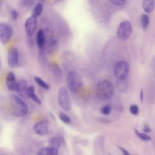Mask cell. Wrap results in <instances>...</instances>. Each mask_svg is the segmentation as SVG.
<instances>
[{
    "mask_svg": "<svg viewBox=\"0 0 155 155\" xmlns=\"http://www.w3.org/2000/svg\"><path fill=\"white\" fill-rule=\"evenodd\" d=\"M59 118L64 122L65 124H69L70 122V118L65 113H62V112H60L58 114Z\"/></svg>",
    "mask_w": 155,
    "mask_h": 155,
    "instance_id": "603a6c76",
    "label": "cell"
},
{
    "mask_svg": "<svg viewBox=\"0 0 155 155\" xmlns=\"http://www.w3.org/2000/svg\"><path fill=\"white\" fill-rule=\"evenodd\" d=\"M10 17L12 20L17 19L18 17V12L16 10H12L10 12Z\"/></svg>",
    "mask_w": 155,
    "mask_h": 155,
    "instance_id": "83f0119b",
    "label": "cell"
},
{
    "mask_svg": "<svg viewBox=\"0 0 155 155\" xmlns=\"http://www.w3.org/2000/svg\"><path fill=\"white\" fill-rule=\"evenodd\" d=\"M140 99L142 102H143V91L142 89L140 90Z\"/></svg>",
    "mask_w": 155,
    "mask_h": 155,
    "instance_id": "4dcf8cb0",
    "label": "cell"
},
{
    "mask_svg": "<svg viewBox=\"0 0 155 155\" xmlns=\"http://www.w3.org/2000/svg\"><path fill=\"white\" fill-rule=\"evenodd\" d=\"M19 59V55H18V51L15 48H12L8 51V56H7V62L8 65L10 67H15Z\"/></svg>",
    "mask_w": 155,
    "mask_h": 155,
    "instance_id": "30bf717a",
    "label": "cell"
},
{
    "mask_svg": "<svg viewBox=\"0 0 155 155\" xmlns=\"http://www.w3.org/2000/svg\"><path fill=\"white\" fill-rule=\"evenodd\" d=\"M110 1L113 4L117 6H122L125 2V0H110Z\"/></svg>",
    "mask_w": 155,
    "mask_h": 155,
    "instance_id": "4316f807",
    "label": "cell"
},
{
    "mask_svg": "<svg viewBox=\"0 0 155 155\" xmlns=\"http://www.w3.org/2000/svg\"><path fill=\"white\" fill-rule=\"evenodd\" d=\"M5 84L7 88L10 91L16 90L17 81L16 80L15 75L13 72L10 71L7 74L6 76V79H5Z\"/></svg>",
    "mask_w": 155,
    "mask_h": 155,
    "instance_id": "7c38bea8",
    "label": "cell"
},
{
    "mask_svg": "<svg viewBox=\"0 0 155 155\" xmlns=\"http://www.w3.org/2000/svg\"><path fill=\"white\" fill-rule=\"evenodd\" d=\"M10 100L13 105L14 114L16 116L22 117L27 114L28 107L24 101L15 94H12L10 96Z\"/></svg>",
    "mask_w": 155,
    "mask_h": 155,
    "instance_id": "7a4b0ae2",
    "label": "cell"
},
{
    "mask_svg": "<svg viewBox=\"0 0 155 155\" xmlns=\"http://www.w3.org/2000/svg\"><path fill=\"white\" fill-rule=\"evenodd\" d=\"M0 7H1V2H0Z\"/></svg>",
    "mask_w": 155,
    "mask_h": 155,
    "instance_id": "d6a6232c",
    "label": "cell"
},
{
    "mask_svg": "<svg viewBox=\"0 0 155 155\" xmlns=\"http://www.w3.org/2000/svg\"><path fill=\"white\" fill-rule=\"evenodd\" d=\"M37 27V18L31 15L27 19L25 22V28L27 34L31 36L36 31Z\"/></svg>",
    "mask_w": 155,
    "mask_h": 155,
    "instance_id": "ba28073f",
    "label": "cell"
},
{
    "mask_svg": "<svg viewBox=\"0 0 155 155\" xmlns=\"http://www.w3.org/2000/svg\"><path fill=\"white\" fill-rule=\"evenodd\" d=\"M67 85L68 89L72 93L76 92L80 87V79L78 73L74 71H70L67 76Z\"/></svg>",
    "mask_w": 155,
    "mask_h": 155,
    "instance_id": "5b68a950",
    "label": "cell"
},
{
    "mask_svg": "<svg viewBox=\"0 0 155 155\" xmlns=\"http://www.w3.org/2000/svg\"><path fill=\"white\" fill-rule=\"evenodd\" d=\"M118 148L124 154H125V155H129V153L127 152V151L125 149H124L123 147H122L120 146H118Z\"/></svg>",
    "mask_w": 155,
    "mask_h": 155,
    "instance_id": "f546056e",
    "label": "cell"
},
{
    "mask_svg": "<svg viewBox=\"0 0 155 155\" xmlns=\"http://www.w3.org/2000/svg\"><path fill=\"white\" fill-rule=\"evenodd\" d=\"M142 6L145 12L150 13L154 8L155 0H143Z\"/></svg>",
    "mask_w": 155,
    "mask_h": 155,
    "instance_id": "5bb4252c",
    "label": "cell"
},
{
    "mask_svg": "<svg viewBox=\"0 0 155 155\" xmlns=\"http://www.w3.org/2000/svg\"><path fill=\"white\" fill-rule=\"evenodd\" d=\"M27 94L28 96H29L34 102L37 103L39 105H41L42 102L39 99L38 96L35 94V88L33 86L31 85L28 87L27 90Z\"/></svg>",
    "mask_w": 155,
    "mask_h": 155,
    "instance_id": "9a60e30c",
    "label": "cell"
},
{
    "mask_svg": "<svg viewBox=\"0 0 155 155\" xmlns=\"http://www.w3.org/2000/svg\"><path fill=\"white\" fill-rule=\"evenodd\" d=\"M116 87H117V89L120 92L126 91L128 87V82L127 81V79H117V81L116 83Z\"/></svg>",
    "mask_w": 155,
    "mask_h": 155,
    "instance_id": "e0dca14e",
    "label": "cell"
},
{
    "mask_svg": "<svg viewBox=\"0 0 155 155\" xmlns=\"http://www.w3.org/2000/svg\"><path fill=\"white\" fill-rule=\"evenodd\" d=\"M45 42V37H44V31L42 29L39 30L36 35V44L38 46L41 48L43 47Z\"/></svg>",
    "mask_w": 155,
    "mask_h": 155,
    "instance_id": "2e32d148",
    "label": "cell"
},
{
    "mask_svg": "<svg viewBox=\"0 0 155 155\" xmlns=\"http://www.w3.org/2000/svg\"><path fill=\"white\" fill-rule=\"evenodd\" d=\"M132 33L131 24L129 21H124L119 25L117 30L118 38L122 41L129 38Z\"/></svg>",
    "mask_w": 155,
    "mask_h": 155,
    "instance_id": "8992f818",
    "label": "cell"
},
{
    "mask_svg": "<svg viewBox=\"0 0 155 155\" xmlns=\"http://www.w3.org/2000/svg\"><path fill=\"white\" fill-rule=\"evenodd\" d=\"M130 111L133 115H137L139 113V107L137 105H131L130 107Z\"/></svg>",
    "mask_w": 155,
    "mask_h": 155,
    "instance_id": "d4e9b609",
    "label": "cell"
},
{
    "mask_svg": "<svg viewBox=\"0 0 155 155\" xmlns=\"http://www.w3.org/2000/svg\"><path fill=\"white\" fill-rule=\"evenodd\" d=\"M39 155H56L54 151L50 147H43L39 151Z\"/></svg>",
    "mask_w": 155,
    "mask_h": 155,
    "instance_id": "ffe728a7",
    "label": "cell"
},
{
    "mask_svg": "<svg viewBox=\"0 0 155 155\" xmlns=\"http://www.w3.org/2000/svg\"><path fill=\"white\" fill-rule=\"evenodd\" d=\"M35 132L39 136H44L48 131V126L45 120H40L35 123L33 127Z\"/></svg>",
    "mask_w": 155,
    "mask_h": 155,
    "instance_id": "9c48e42d",
    "label": "cell"
},
{
    "mask_svg": "<svg viewBox=\"0 0 155 155\" xmlns=\"http://www.w3.org/2000/svg\"><path fill=\"white\" fill-rule=\"evenodd\" d=\"M34 80L42 88L45 89V90H48L50 88V85L47 84L45 82H44L41 78H39V76H35L34 77Z\"/></svg>",
    "mask_w": 155,
    "mask_h": 155,
    "instance_id": "44dd1931",
    "label": "cell"
},
{
    "mask_svg": "<svg viewBox=\"0 0 155 155\" xmlns=\"http://www.w3.org/2000/svg\"><path fill=\"white\" fill-rule=\"evenodd\" d=\"M61 145V140L57 137H53L50 139L49 147L54 151L55 154H58V150Z\"/></svg>",
    "mask_w": 155,
    "mask_h": 155,
    "instance_id": "4fadbf2b",
    "label": "cell"
},
{
    "mask_svg": "<svg viewBox=\"0 0 155 155\" xmlns=\"http://www.w3.org/2000/svg\"><path fill=\"white\" fill-rule=\"evenodd\" d=\"M13 35L12 27L4 22H0V42L2 44H7Z\"/></svg>",
    "mask_w": 155,
    "mask_h": 155,
    "instance_id": "52a82bcc",
    "label": "cell"
},
{
    "mask_svg": "<svg viewBox=\"0 0 155 155\" xmlns=\"http://www.w3.org/2000/svg\"><path fill=\"white\" fill-rule=\"evenodd\" d=\"M140 23H141V25H142L143 30H147V28L148 27L149 23H150V19H149V17L148 16V15H147L145 14L142 15L141 18H140Z\"/></svg>",
    "mask_w": 155,
    "mask_h": 155,
    "instance_id": "d6986e66",
    "label": "cell"
},
{
    "mask_svg": "<svg viewBox=\"0 0 155 155\" xmlns=\"http://www.w3.org/2000/svg\"><path fill=\"white\" fill-rule=\"evenodd\" d=\"M111 107L109 105H105L101 108V112L105 115H108L111 112Z\"/></svg>",
    "mask_w": 155,
    "mask_h": 155,
    "instance_id": "cb8c5ba5",
    "label": "cell"
},
{
    "mask_svg": "<svg viewBox=\"0 0 155 155\" xmlns=\"http://www.w3.org/2000/svg\"><path fill=\"white\" fill-rule=\"evenodd\" d=\"M44 1H45V0H39V1H40L41 2H44Z\"/></svg>",
    "mask_w": 155,
    "mask_h": 155,
    "instance_id": "1f68e13d",
    "label": "cell"
},
{
    "mask_svg": "<svg viewBox=\"0 0 155 155\" xmlns=\"http://www.w3.org/2000/svg\"><path fill=\"white\" fill-rule=\"evenodd\" d=\"M53 68L54 73L55 74V75H56V76H58V78H61V77H62L61 71V70H60L59 67H58L56 64H55V65H53Z\"/></svg>",
    "mask_w": 155,
    "mask_h": 155,
    "instance_id": "484cf974",
    "label": "cell"
},
{
    "mask_svg": "<svg viewBox=\"0 0 155 155\" xmlns=\"http://www.w3.org/2000/svg\"><path fill=\"white\" fill-rule=\"evenodd\" d=\"M151 130L150 128V127L147 125V124H145L144 127H143V131L145 133H150L151 132Z\"/></svg>",
    "mask_w": 155,
    "mask_h": 155,
    "instance_id": "f1b7e54d",
    "label": "cell"
},
{
    "mask_svg": "<svg viewBox=\"0 0 155 155\" xmlns=\"http://www.w3.org/2000/svg\"><path fill=\"white\" fill-rule=\"evenodd\" d=\"M43 8H44V6H43V4L42 2H38V4H36V5L35 6L33 10V13H32V15L38 18L39 17L42 11H43Z\"/></svg>",
    "mask_w": 155,
    "mask_h": 155,
    "instance_id": "ac0fdd59",
    "label": "cell"
},
{
    "mask_svg": "<svg viewBox=\"0 0 155 155\" xmlns=\"http://www.w3.org/2000/svg\"><path fill=\"white\" fill-rule=\"evenodd\" d=\"M134 132L138 137H139L140 139H142L144 141H149V140H151V137L149 136L148 134H147L145 133L139 132V131H137L136 129L134 130Z\"/></svg>",
    "mask_w": 155,
    "mask_h": 155,
    "instance_id": "7402d4cb",
    "label": "cell"
},
{
    "mask_svg": "<svg viewBox=\"0 0 155 155\" xmlns=\"http://www.w3.org/2000/svg\"><path fill=\"white\" fill-rule=\"evenodd\" d=\"M58 100L60 107L65 111H69L71 108V103L66 88L62 87L59 88L58 93Z\"/></svg>",
    "mask_w": 155,
    "mask_h": 155,
    "instance_id": "3957f363",
    "label": "cell"
},
{
    "mask_svg": "<svg viewBox=\"0 0 155 155\" xmlns=\"http://www.w3.org/2000/svg\"><path fill=\"white\" fill-rule=\"evenodd\" d=\"M130 71V66L125 61H120L114 66L113 72L117 79H125L127 78Z\"/></svg>",
    "mask_w": 155,
    "mask_h": 155,
    "instance_id": "277c9868",
    "label": "cell"
},
{
    "mask_svg": "<svg viewBox=\"0 0 155 155\" xmlns=\"http://www.w3.org/2000/svg\"><path fill=\"white\" fill-rule=\"evenodd\" d=\"M114 93V86L108 79H104L98 82L96 86V95L101 100L110 99Z\"/></svg>",
    "mask_w": 155,
    "mask_h": 155,
    "instance_id": "6da1fadb",
    "label": "cell"
},
{
    "mask_svg": "<svg viewBox=\"0 0 155 155\" xmlns=\"http://www.w3.org/2000/svg\"><path fill=\"white\" fill-rule=\"evenodd\" d=\"M28 88V84L27 81L24 79H19L17 82V85L16 91L18 93L19 96L22 97H25L27 94V90Z\"/></svg>",
    "mask_w": 155,
    "mask_h": 155,
    "instance_id": "8fae6325",
    "label": "cell"
}]
</instances>
